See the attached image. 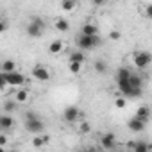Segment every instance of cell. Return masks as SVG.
I'll use <instances>...</instances> for the list:
<instances>
[{
    "instance_id": "cell-29",
    "label": "cell",
    "mask_w": 152,
    "mask_h": 152,
    "mask_svg": "<svg viewBox=\"0 0 152 152\" xmlns=\"http://www.w3.org/2000/svg\"><path fill=\"white\" fill-rule=\"evenodd\" d=\"M143 15H145V18L152 20V4H148V6L143 7Z\"/></svg>"
},
{
    "instance_id": "cell-32",
    "label": "cell",
    "mask_w": 152,
    "mask_h": 152,
    "mask_svg": "<svg viewBox=\"0 0 152 152\" xmlns=\"http://www.w3.org/2000/svg\"><path fill=\"white\" fill-rule=\"evenodd\" d=\"M6 145H7V136L0 134V147H6Z\"/></svg>"
},
{
    "instance_id": "cell-4",
    "label": "cell",
    "mask_w": 152,
    "mask_h": 152,
    "mask_svg": "<svg viewBox=\"0 0 152 152\" xmlns=\"http://www.w3.org/2000/svg\"><path fill=\"white\" fill-rule=\"evenodd\" d=\"M25 131L31 132V134H41L45 131V124H43V120L39 116L29 118V120H25Z\"/></svg>"
},
{
    "instance_id": "cell-24",
    "label": "cell",
    "mask_w": 152,
    "mask_h": 152,
    "mask_svg": "<svg viewBox=\"0 0 152 152\" xmlns=\"http://www.w3.org/2000/svg\"><path fill=\"white\" fill-rule=\"evenodd\" d=\"M93 70H95L97 73H106V72H107V63L99 59V61L93 63Z\"/></svg>"
},
{
    "instance_id": "cell-10",
    "label": "cell",
    "mask_w": 152,
    "mask_h": 152,
    "mask_svg": "<svg viewBox=\"0 0 152 152\" xmlns=\"http://www.w3.org/2000/svg\"><path fill=\"white\" fill-rule=\"evenodd\" d=\"M16 122H15V116H11V113H4L0 116V129L2 131H11L15 129Z\"/></svg>"
},
{
    "instance_id": "cell-9",
    "label": "cell",
    "mask_w": 152,
    "mask_h": 152,
    "mask_svg": "<svg viewBox=\"0 0 152 152\" xmlns=\"http://www.w3.org/2000/svg\"><path fill=\"white\" fill-rule=\"evenodd\" d=\"M100 145H102L104 148H107V150L116 148V136H115L113 132H106V134H102V136H100Z\"/></svg>"
},
{
    "instance_id": "cell-1",
    "label": "cell",
    "mask_w": 152,
    "mask_h": 152,
    "mask_svg": "<svg viewBox=\"0 0 152 152\" xmlns=\"http://www.w3.org/2000/svg\"><path fill=\"white\" fill-rule=\"evenodd\" d=\"M75 43H77V47H79V50H91V48H95V47H99L100 45V38L99 36H86V34H79L77 36V39H75Z\"/></svg>"
},
{
    "instance_id": "cell-31",
    "label": "cell",
    "mask_w": 152,
    "mask_h": 152,
    "mask_svg": "<svg viewBox=\"0 0 152 152\" xmlns=\"http://www.w3.org/2000/svg\"><path fill=\"white\" fill-rule=\"evenodd\" d=\"M29 22H32V23H36V25H39V27H45V22H43L39 16H32Z\"/></svg>"
},
{
    "instance_id": "cell-23",
    "label": "cell",
    "mask_w": 152,
    "mask_h": 152,
    "mask_svg": "<svg viewBox=\"0 0 152 152\" xmlns=\"http://www.w3.org/2000/svg\"><path fill=\"white\" fill-rule=\"evenodd\" d=\"M129 77H131L129 68H118V72H116V83L118 81H127Z\"/></svg>"
},
{
    "instance_id": "cell-5",
    "label": "cell",
    "mask_w": 152,
    "mask_h": 152,
    "mask_svg": "<svg viewBox=\"0 0 152 152\" xmlns=\"http://www.w3.org/2000/svg\"><path fill=\"white\" fill-rule=\"evenodd\" d=\"M63 118L68 124H75V122L81 118V109L77 106H66L64 111H63Z\"/></svg>"
},
{
    "instance_id": "cell-19",
    "label": "cell",
    "mask_w": 152,
    "mask_h": 152,
    "mask_svg": "<svg viewBox=\"0 0 152 152\" xmlns=\"http://www.w3.org/2000/svg\"><path fill=\"white\" fill-rule=\"evenodd\" d=\"M18 102L15 100V99H11V100H6L4 102V106H2V109H4V113H15L16 109H18Z\"/></svg>"
},
{
    "instance_id": "cell-34",
    "label": "cell",
    "mask_w": 152,
    "mask_h": 152,
    "mask_svg": "<svg viewBox=\"0 0 152 152\" xmlns=\"http://www.w3.org/2000/svg\"><path fill=\"white\" fill-rule=\"evenodd\" d=\"M91 2H93V6H104L107 0H91Z\"/></svg>"
},
{
    "instance_id": "cell-15",
    "label": "cell",
    "mask_w": 152,
    "mask_h": 152,
    "mask_svg": "<svg viewBox=\"0 0 152 152\" xmlns=\"http://www.w3.org/2000/svg\"><path fill=\"white\" fill-rule=\"evenodd\" d=\"M64 50V43L61 41V39H54L50 45H48V52L52 54V56H57V54H61Z\"/></svg>"
},
{
    "instance_id": "cell-26",
    "label": "cell",
    "mask_w": 152,
    "mask_h": 152,
    "mask_svg": "<svg viewBox=\"0 0 152 152\" xmlns=\"http://www.w3.org/2000/svg\"><path fill=\"white\" fill-rule=\"evenodd\" d=\"M129 83H131L134 88L141 90V79H140V75H134V73H131V77H129Z\"/></svg>"
},
{
    "instance_id": "cell-21",
    "label": "cell",
    "mask_w": 152,
    "mask_h": 152,
    "mask_svg": "<svg viewBox=\"0 0 152 152\" xmlns=\"http://www.w3.org/2000/svg\"><path fill=\"white\" fill-rule=\"evenodd\" d=\"M70 61L84 63V61H86V54H84V50H77V52H72V54H70Z\"/></svg>"
},
{
    "instance_id": "cell-2",
    "label": "cell",
    "mask_w": 152,
    "mask_h": 152,
    "mask_svg": "<svg viewBox=\"0 0 152 152\" xmlns=\"http://www.w3.org/2000/svg\"><path fill=\"white\" fill-rule=\"evenodd\" d=\"M132 63H134V66L138 70H145L152 63V54L147 52V50H136L134 56H132Z\"/></svg>"
},
{
    "instance_id": "cell-8",
    "label": "cell",
    "mask_w": 152,
    "mask_h": 152,
    "mask_svg": "<svg viewBox=\"0 0 152 152\" xmlns=\"http://www.w3.org/2000/svg\"><path fill=\"white\" fill-rule=\"evenodd\" d=\"M127 127H129V131H132V132H143L145 131V127H147V120H143V118H140V116H132V118H129V122H127Z\"/></svg>"
},
{
    "instance_id": "cell-6",
    "label": "cell",
    "mask_w": 152,
    "mask_h": 152,
    "mask_svg": "<svg viewBox=\"0 0 152 152\" xmlns=\"http://www.w3.org/2000/svg\"><path fill=\"white\" fill-rule=\"evenodd\" d=\"M32 77H34L36 81H39V83H48V81H50V72H48L47 66L36 64V66L32 68Z\"/></svg>"
},
{
    "instance_id": "cell-12",
    "label": "cell",
    "mask_w": 152,
    "mask_h": 152,
    "mask_svg": "<svg viewBox=\"0 0 152 152\" xmlns=\"http://www.w3.org/2000/svg\"><path fill=\"white\" fill-rule=\"evenodd\" d=\"M18 104H27L29 100H31V91L29 90H23V88H20V90H16L15 91V97H13Z\"/></svg>"
},
{
    "instance_id": "cell-3",
    "label": "cell",
    "mask_w": 152,
    "mask_h": 152,
    "mask_svg": "<svg viewBox=\"0 0 152 152\" xmlns=\"http://www.w3.org/2000/svg\"><path fill=\"white\" fill-rule=\"evenodd\" d=\"M0 77L6 79L7 84L13 86V88H22V86L25 84V81H27V79H25V75L20 73V72H16V70L11 72V73H4V72H2V73H0Z\"/></svg>"
},
{
    "instance_id": "cell-18",
    "label": "cell",
    "mask_w": 152,
    "mask_h": 152,
    "mask_svg": "<svg viewBox=\"0 0 152 152\" xmlns=\"http://www.w3.org/2000/svg\"><path fill=\"white\" fill-rule=\"evenodd\" d=\"M77 7V0H61V9L66 13H72Z\"/></svg>"
},
{
    "instance_id": "cell-13",
    "label": "cell",
    "mask_w": 152,
    "mask_h": 152,
    "mask_svg": "<svg viewBox=\"0 0 152 152\" xmlns=\"http://www.w3.org/2000/svg\"><path fill=\"white\" fill-rule=\"evenodd\" d=\"M48 141H50V136L45 134V132H41V134H36V138H32L31 143H32L34 148H41V147H45Z\"/></svg>"
},
{
    "instance_id": "cell-28",
    "label": "cell",
    "mask_w": 152,
    "mask_h": 152,
    "mask_svg": "<svg viewBox=\"0 0 152 152\" xmlns=\"http://www.w3.org/2000/svg\"><path fill=\"white\" fill-rule=\"evenodd\" d=\"M125 106H127V100H125L124 97H116V99H115V107H116V109H124Z\"/></svg>"
},
{
    "instance_id": "cell-11",
    "label": "cell",
    "mask_w": 152,
    "mask_h": 152,
    "mask_svg": "<svg viewBox=\"0 0 152 152\" xmlns=\"http://www.w3.org/2000/svg\"><path fill=\"white\" fill-rule=\"evenodd\" d=\"M25 32H27V36H29V38H34V39H36V38H41V36H43L45 27H39V25H36V23L29 22V25H27Z\"/></svg>"
},
{
    "instance_id": "cell-22",
    "label": "cell",
    "mask_w": 152,
    "mask_h": 152,
    "mask_svg": "<svg viewBox=\"0 0 152 152\" xmlns=\"http://www.w3.org/2000/svg\"><path fill=\"white\" fill-rule=\"evenodd\" d=\"M83 64L84 63H77V61H70L68 63V70L73 73V75H77V73H81V70H83Z\"/></svg>"
},
{
    "instance_id": "cell-27",
    "label": "cell",
    "mask_w": 152,
    "mask_h": 152,
    "mask_svg": "<svg viewBox=\"0 0 152 152\" xmlns=\"http://www.w3.org/2000/svg\"><path fill=\"white\" fill-rule=\"evenodd\" d=\"M90 131H91V124H90V122L84 120V122L79 124V132H81V134H88Z\"/></svg>"
},
{
    "instance_id": "cell-30",
    "label": "cell",
    "mask_w": 152,
    "mask_h": 152,
    "mask_svg": "<svg viewBox=\"0 0 152 152\" xmlns=\"http://www.w3.org/2000/svg\"><path fill=\"white\" fill-rule=\"evenodd\" d=\"M120 38H122L120 31H111V32H109V39H113V41H118Z\"/></svg>"
},
{
    "instance_id": "cell-14",
    "label": "cell",
    "mask_w": 152,
    "mask_h": 152,
    "mask_svg": "<svg viewBox=\"0 0 152 152\" xmlns=\"http://www.w3.org/2000/svg\"><path fill=\"white\" fill-rule=\"evenodd\" d=\"M81 32L86 34V36H99V27H97L95 23H91V22H86V23L83 25Z\"/></svg>"
},
{
    "instance_id": "cell-7",
    "label": "cell",
    "mask_w": 152,
    "mask_h": 152,
    "mask_svg": "<svg viewBox=\"0 0 152 152\" xmlns=\"http://www.w3.org/2000/svg\"><path fill=\"white\" fill-rule=\"evenodd\" d=\"M118 88H120L122 95H125V97H140V93H141V90L134 88V86L129 83V79H127V81H118Z\"/></svg>"
},
{
    "instance_id": "cell-20",
    "label": "cell",
    "mask_w": 152,
    "mask_h": 152,
    "mask_svg": "<svg viewBox=\"0 0 152 152\" xmlns=\"http://www.w3.org/2000/svg\"><path fill=\"white\" fill-rule=\"evenodd\" d=\"M136 116H140L143 120H148L150 118V107L148 106H140L138 111H136Z\"/></svg>"
},
{
    "instance_id": "cell-17",
    "label": "cell",
    "mask_w": 152,
    "mask_h": 152,
    "mask_svg": "<svg viewBox=\"0 0 152 152\" xmlns=\"http://www.w3.org/2000/svg\"><path fill=\"white\" fill-rule=\"evenodd\" d=\"M0 70H2L4 73H11V72L16 70V63H15L13 59H6V61H2V66H0Z\"/></svg>"
},
{
    "instance_id": "cell-16",
    "label": "cell",
    "mask_w": 152,
    "mask_h": 152,
    "mask_svg": "<svg viewBox=\"0 0 152 152\" xmlns=\"http://www.w3.org/2000/svg\"><path fill=\"white\" fill-rule=\"evenodd\" d=\"M54 27H56L59 32H68V31H70V22H68L66 18H57V20L54 22Z\"/></svg>"
},
{
    "instance_id": "cell-33",
    "label": "cell",
    "mask_w": 152,
    "mask_h": 152,
    "mask_svg": "<svg viewBox=\"0 0 152 152\" xmlns=\"http://www.w3.org/2000/svg\"><path fill=\"white\" fill-rule=\"evenodd\" d=\"M6 29H7V22L2 20V23H0V32H6Z\"/></svg>"
},
{
    "instance_id": "cell-25",
    "label": "cell",
    "mask_w": 152,
    "mask_h": 152,
    "mask_svg": "<svg viewBox=\"0 0 152 152\" xmlns=\"http://www.w3.org/2000/svg\"><path fill=\"white\" fill-rule=\"evenodd\" d=\"M132 150H134V152H147V150H150V145H147V143H143V141H134Z\"/></svg>"
}]
</instances>
